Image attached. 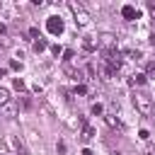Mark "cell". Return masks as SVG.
I'll use <instances>...</instances> for the list:
<instances>
[{"mask_svg": "<svg viewBox=\"0 0 155 155\" xmlns=\"http://www.w3.org/2000/svg\"><path fill=\"white\" fill-rule=\"evenodd\" d=\"M133 107L138 109V114L140 116H153L155 114V104H153V99L145 94V92H133Z\"/></svg>", "mask_w": 155, "mask_h": 155, "instance_id": "obj_1", "label": "cell"}, {"mask_svg": "<svg viewBox=\"0 0 155 155\" xmlns=\"http://www.w3.org/2000/svg\"><path fill=\"white\" fill-rule=\"evenodd\" d=\"M68 7H70V12H73V17H75V24H78V27H87V24H90V15H87V10H85L80 2L70 0V2H68Z\"/></svg>", "mask_w": 155, "mask_h": 155, "instance_id": "obj_2", "label": "cell"}, {"mask_svg": "<svg viewBox=\"0 0 155 155\" xmlns=\"http://www.w3.org/2000/svg\"><path fill=\"white\" fill-rule=\"evenodd\" d=\"M97 48H102L104 53H107V51H114V48H116V36H114L111 31L99 34V36H97Z\"/></svg>", "mask_w": 155, "mask_h": 155, "instance_id": "obj_3", "label": "cell"}, {"mask_svg": "<svg viewBox=\"0 0 155 155\" xmlns=\"http://www.w3.org/2000/svg\"><path fill=\"white\" fill-rule=\"evenodd\" d=\"M63 29H65V27H63V19H61V17H48V19H46V31H48V34L58 36V34H63Z\"/></svg>", "mask_w": 155, "mask_h": 155, "instance_id": "obj_4", "label": "cell"}, {"mask_svg": "<svg viewBox=\"0 0 155 155\" xmlns=\"http://www.w3.org/2000/svg\"><path fill=\"white\" fill-rule=\"evenodd\" d=\"M104 121H107V126H109V128L124 131V124H121V119H119L116 114H104Z\"/></svg>", "mask_w": 155, "mask_h": 155, "instance_id": "obj_5", "label": "cell"}, {"mask_svg": "<svg viewBox=\"0 0 155 155\" xmlns=\"http://www.w3.org/2000/svg\"><path fill=\"white\" fill-rule=\"evenodd\" d=\"M63 73H65V75H70L73 80H82V78H85V73H82L80 68H73L70 63H65V65H63Z\"/></svg>", "mask_w": 155, "mask_h": 155, "instance_id": "obj_6", "label": "cell"}, {"mask_svg": "<svg viewBox=\"0 0 155 155\" xmlns=\"http://www.w3.org/2000/svg\"><path fill=\"white\" fill-rule=\"evenodd\" d=\"M121 17H124V19H138V10H136L133 5H124V7H121Z\"/></svg>", "mask_w": 155, "mask_h": 155, "instance_id": "obj_7", "label": "cell"}, {"mask_svg": "<svg viewBox=\"0 0 155 155\" xmlns=\"http://www.w3.org/2000/svg\"><path fill=\"white\" fill-rule=\"evenodd\" d=\"M0 109H2V114H5V116H10V119H12L15 114H17V104H15L12 99H10V102H5V104H2Z\"/></svg>", "mask_w": 155, "mask_h": 155, "instance_id": "obj_8", "label": "cell"}, {"mask_svg": "<svg viewBox=\"0 0 155 155\" xmlns=\"http://www.w3.org/2000/svg\"><path fill=\"white\" fill-rule=\"evenodd\" d=\"M82 48L92 53V51H97V41H94L92 36H85V39H82Z\"/></svg>", "mask_w": 155, "mask_h": 155, "instance_id": "obj_9", "label": "cell"}, {"mask_svg": "<svg viewBox=\"0 0 155 155\" xmlns=\"http://www.w3.org/2000/svg\"><path fill=\"white\" fill-rule=\"evenodd\" d=\"M124 56L131 58V61H140V58H143V53H140L138 48H124Z\"/></svg>", "mask_w": 155, "mask_h": 155, "instance_id": "obj_10", "label": "cell"}, {"mask_svg": "<svg viewBox=\"0 0 155 155\" xmlns=\"http://www.w3.org/2000/svg\"><path fill=\"white\" fill-rule=\"evenodd\" d=\"M80 138H82V140H90V138H94V128H92L90 124H82V133H80Z\"/></svg>", "mask_w": 155, "mask_h": 155, "instance_id": "obj_11", "label": "cell"}, {"mask_svg": "<svg viewBox=\"0 0 155 155\" xmlns=\"http://www.w3.org/2000/svg\"><path fill=\"white\" fill-rule=\"evenodd\" d=\"M128 82H131V85H145V82H148V78H145L143 73H136V75H133Z\"/></svg>", "mask_w": 155, "mask_h": 155, "instance_id": "obj_12", "label": "cell"}, {"mask_svg": "<svg viewBox=\"0 0 155 155\" xmlns=\"http://www.w3.org/2000/svg\"><path fill=\"white\" fill-rule=\"evenodd\" d=\"M46 48H48L46 39H36V41H34V51H36V53H41V51H46Z\"/></svg>", "mask_w": 155, "mask_h": 155, "instance_id": "obj_13", "label": "cell"}, {"mask_svg": "<svg viewBox=\"0 0 155 155\" xmlns=\"http://www.w3.org/2000/svg\"><path fill=\"white\" fill-rule=\"evenodd\" d=\"M12 143H15V150H17V155H29V153H27V148H24V143H22L19 138H15Z\"/></svg>", "mask_w": 155, "mask_h": 155, "instance_id": "obj_14", "label": "cell"}, {"mask_svg": "<svg viewBox=\"0 0 155 155\" xmlns=\"http://www.w3.org/2000/svg\"><path fill=\"white\" fill-rule=\"evenodd\" d=\"M143 75L155 80V63H153V61H150V63H145V73H143Z\"/></svg>", "mask_w": 155, "mask_h": 155, "instance_id": "obj_15", "label": "cell"}, {"mask_svg": "<svg viewBox=\"0 0 155 155\" xmlns=\"http://www.w3.org/2000/svg\"><path fill=\"white\" fill-rule=\"evenodd\" d=\"M5 102H10V92H7L5 87H0V107H2Z\"/></svg>", "mask_w": 155, "mask_h": 155, "instance_id": "obj_16", "label": "cell"}, {"mask_svg": "<svg viewBox=\"0 0 155 155\" xmlns=\"http://www.w3.org/2000/svg\"><path fill=\"white\" fill-rule=\"evenodd\" d=\"M12 85H15V90H17V92H24V87H27V85H24V80H19V78H15V82H12Z\"/></svg>", "mask_w": 155, "mask_h": 155, "instance_id": "obj_17", "label": "cell"}, {"mask_svg": "<svg viewBox=\"0 0 155 155\" xmlns=\"http://www.w3.org/2000/svg\"><path fill=\"white\" fill-rule=\"evenodd\" d=\"M90 111H92L94 116H99V114H104V107H102V104L97 102V104H92V109H90Z\"/></svg>", "mask_w": 155, "mask_h": 155, "instance_id": "obj_18", "label": "cell"}, {"mask_svg": "<svg viewBox=\"0 0 155 155\" xmlns=\"http://www.w3.org/2000/svg\"><path fill=\"white\" fill-rule=\"evenodd\" d=\"M63 56H65L63 61H65V63H70V61H73V56H75V51H73V48H68V51H63Z\"/></svg>", "mask_w": 155, "mask_h": 155, "instance_id": "obj_19", "label": "cell"}, {"mask_svg": "<svg viewBox=\"0 0 155 155\" xmlns=\"http://www.w3.org/2000/svg\"><path fill=\"white\" fill-rule=\"evenodd\" d=\"M73 94H87V87H85V85H75Z\"/></svg>", "mask_w": 155, "mask_h": 155, "instance_id": "obj_20", "label": "cell"}, {"mask_svg": "<svg viewBox=\"0 0 155 155\" xmlns=\"http://www.w3.org/2000/svg\"><path fill=\"white\" fill-rule=\"evenodd\" d=\"M148 12H150V17L155 22V0H148Z\"/></svg>", "mask_w": 155, "mask_h": 155, "instance_id": "obj_21", "label": "cell"}, {"mask_svg": "<svg viewBox=\"0 0 155 155\" xmlns=\"http://www.w3.org/2000/svg\"><path fill=\"white\" fill-rule=\"evenodd\" d=\"M51 53H53V56H56V58H58V56H61V53H63V48H61V46H58V44H53V46H51Z\"/></svg>", "mask_w": 155, "mask_h": 155, "instance_id": "obj_22", "label": "cell"}, {"mask_svg": "<svg viewBox=\"0 0 155 155\" xmlns=\"http://www.w3.org/2000/svg\"><path fill=\"white\" fill-rule=\"evenodd\" d=\"M10 68L12 70H22V61H10Z\"/></svg>", "mask_w": 155, "mask_h": 155, "instance_id": "obj_23", "label": "cell"}, {"mask_svg": "<svg viewBox=\"0 0 155 155\" xmlns=\"http://www.w3.org/2000/svg\"><path fill=\"white\" fill-rule=\"evenodd\" d=\"M29 36L36 39V36H39V29H36V27H29ZM39 39H41V36H39Z\"/></svg>", "mask_w": 155, "mask_h": 155, "instance_id": "obj_24", "label": "cell"}, {"mask_svg": "<svg viewBox=\"0 0 155 155\" xmlns=\"http://www.w3.org/2000/svg\"><path fill=\"white\" fill-rule=\"evenodd\" d=\"M138 138H143V140H148V138H150V133H148L145 128H140V131H138Z\"/></svg>", "mask_w": 155, "mask_h": 155, "instance_id": "obj_25", "label": "cell"}, {"mask_svg": "<svg viewBox=\"0 0 155 155\" xmlns=\"http://www.w3.org/2000/svg\"><path fill=\"white\" fill-rule=\"evenodd\" d=\"M56 150H58V153H65V143L58 140V143H56Z\"/></svg>", "mask_w": 155, "mask_h": 155, "instance_id": "obj_26", "label": "cell"}, {"mask_svg": "<svg viewBox=\"0 0 155 155\" xmlns=\"http://www.w3.org/2000/svg\"><path fill=\"white\" fill-rule=\"evenodd\" d=\"M22 107H27V109L31 107V102H29V97H22Z\"/></svg>", "mask_w": 155, "mask_h": 155, "instance_id": "obj_27", "label": "cell"}, {"mask_svg": "<svg viewBox=\"0 0 155 155\" xmlns=\"http://www.w3.org/2000/svg\"><path fill=\"white\" fill-rule=\"evenodd\" d=\"M145 155H155V148H153V145H148V148H145Z\"/></svg>", "mask_w": 155, "mask_h": 155, "instance_id": "obj_28", "label": "cell"}, {"mask_svg": "<svg viewBox=\"0 0 155 155\" xmlns=\"http://www.w3.org/2000/svg\"><path fill=\"white\" fill-rule=\"evenodd\" d=\"M80 155H92V150H90V148H82V153H80Z\"/></svg>", "mask_w": 155, "mask_h": 155, "instance_id": "obj_29", "label": "cell"}, {"mask_svg": "<svg viewBox=\"0 0 155 155\" xmlns=\"http://www.w3.org/2000/svg\"><path fill=\"white\" fill-rule=\"evenodd\" d=\"M2 34H7V27H5V24H0V36H2Z\"/></svg>", "mask_w": 155, "mask_h": 155, "instance_id": "obj_30", "label": "cell"}, {"mask_svg": "<svg viewBox=\"0 0 155 155\" xmlns=\"http://www.w3.org/2000/svg\"><path fill=\"white\" fill-rule=\"evenodd\" d=\"M148 41H150V44H153V46H155V31H153V34H150V39H148Z\"/></svg>", "mask_w": 155, "mask_h": 155, "instance_id": "obj_31", "label": "cell"}, {"mask_svg": "<svg viewBox=\"0 0 155 155\" xmlns=\"http://www.w3.org/2000/svg\"><path fill=\"white\" fill-rule=\"evenodd\" d=\"M5 73H7V70H5V68H0V78H5Z\"/></svg>", "mask_w": 155, "mask_h": 155, "instance_id": "obj_32", "label": "cell"}, {"mask_svg": "<svg viewBox=\"0 0 155 155\" xmlns=\"http://www.w3.org/2000/svg\"><path fill=\"white\" fill-rule=\"evenodd\" d=\"M0 155H7V153H0Z\"/></svg>", "mask_w": 155, "mask_h": 155, "instance_id": "obj_33", "label": "cell"}, {"mask_svg": "<svg viewBox=\"0 0 155 155\" xmlns=\"http://www.w3.org/2000/svg\"><path fill=\"white\" fill-rule=\"evenodd\" d=\"M111 155H119V153H111Z\"/></svg>", "mask_w": 155, "mask_h": 155, "instance_id": "obj_34", "label": "cell"}]
</instances>
